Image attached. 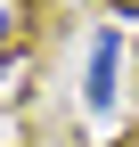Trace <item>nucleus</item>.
Returning <instances> with one entry per match:
<instances>
[{
  "mask_svg": "<svg viewBox=\"0 0 139 147\" xmlns=\"http://www.w3.org/2000/svg\"><path fill=\"white\" fill-rule=\"evenodd\" d=\"M115 65H123V41H115V33H98V49H90V90H82L98 115L115 106Z\"/></svg>",
  "mask_w": 139,
  "mask_h": 147,
  "instance_id": "obj_1",
  "label": "nucleus"
},
{
  "mask_svg": "<svg viewBox=\"0 0 139 147\" xmlns=\"http://www.w3.org/2000/svg\"><path fill=\"white\" fill-rule=\"evenodd\" d=\"M0 41H8V8H0Z\"/></svg>",
  "mask_w": 139,
  "mask_h": 147,
  "instance_id": "obj_2",
  "label": "nucleus"
}]
</instances>
